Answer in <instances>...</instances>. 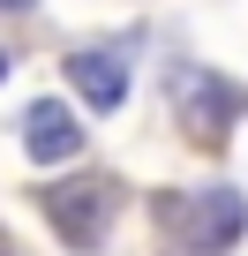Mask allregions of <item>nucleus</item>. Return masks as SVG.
Listing matches in <instances>:
<instances>
[{
    "label": "nucleus",
    "mask_w": 248,
    "mask_h": 256,
    "mask_svg": "<svg viewBox=\"0 0 248 256\" xmlns=\"http://www.w3.org/2000/svg\"><path fill=\"white\" fill-rule=\"evenodd\" d=\"M68 90L90 98V113H120L128 106V53L120 46H75L68 53Z\"/></svg>",
    "instance_id": "obj_1"
},
{
    "label": "nucleus",
    "mask_w": 248,
    "mask_h": 256,
    "mask_svg": "<svg viewBox=\"0 0 248 256\" xmlns=\"http://www.w3.org/2000/svg\"><path fill=\"white\" fill-rule=\"evenodd\" d=\"M241 234H248V204H241L233 188H203V196H188V226H181V241H188L196 256H226Z\"/></svg>",
    "instance_id": "obj_2"
},
{
    "label": "nucleus",
    "mask_w": 248,
    "mask_h": 256,
    "mask_svg": "<svg viewBox=\"0 0 248 256\" xmlns=\"http://www.w3.org/2000/svg\"><path fill=\"white\" fill-rule=\"evenodd\" d=\"M23 151H30V166L83 158V120L68 113V98H30V113H23Z\"/></svg>",
    "instance_id": "obj_3"
},
{
    "label": "nucleus",
    "mask_w": 248,
    "mask_h": 256,
    "mask_svg": "<svg viewBox=\"0 0 248 256\" xmlns=\"http://www.w3.org/2000/svg\"><path fill=\"white\" fill-rule=\"evenodd\" d=\"M45 218H53V234H60L68 248H98V234H105V196H98L90 181H60V188H45Z\"/></svg>",
    "instance_id": "obj_4"
},
{
    "label": "nucleus",
    "mask_w": 248,
    "mask_h": 256,
    "mask_svg": "<svg viewBox=\"0 0 248 256\" xmlns=\"http://www.w3.org/2000/svg\"><path fill=\"white\" fill-rule=\"evenodd\" d=\"M0 8H30V0H0Z\"/></svg>",
    "instance_id": "obj_5"
},
{
    "label": "nucleus",
    "mask_w": 248,
    "mask_h": 256,
    "mask_svg": "<svg viewBox=\"0 0 248 256\" xmlns=\"http://www.w3.org/2000/svg\"><path fill=\"white\" fill-rule=\"evenodd\" d=\"M0 76H8V53H0Z\"/></svg>",
    "instance_id": "obj_6"
}]
</instances>
